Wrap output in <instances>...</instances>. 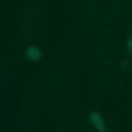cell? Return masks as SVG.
Masks as SVG:
<instances>
[{
  "mask_svg": "<svg viewBox=\"0 0 132 132\" xmlns=\"http://www.w3.org/2000/svg\"><path fill=\"white\" fill-rule=\"evenodd\" d=\"M86 121H89V129H93V132H111V121L104 118L100 104H89V111H86Z\"/></svg>",
  "mask_w": 132,
  "mask_h": 132,
  "instance_id": "obj_1",
  "label": "cell"
},
{
  "mask_svg": "<svg viewBox=\"0 0 132 132\" xmlns=\"http://www.w3.org/2000/svg\"><path fill=\"white\" fill-rule=\"evenodd\" d=\"M25 61H29V64H39V61H43V50L36 43H25Z\"/></svg>",
  "mask_w": 132,
  "mask_h": 132,
  "instance_id": "obj_2",
  "label": "cell"
},
{
  "mask_svg": "<svg viewBox=\"0 0 132 132\" xmlns=\"http://www.w3.org/2000/svg\"><path fill=\"white\" fill-rule=\"evenodd\" d=\"M125 54L132 57V32H125Z\"/></svg>",
  "mask_w": 132,
  "mask_h": 132,
  "instance_id": "obj_3",
  "label": "cell"
}]
</instances>
